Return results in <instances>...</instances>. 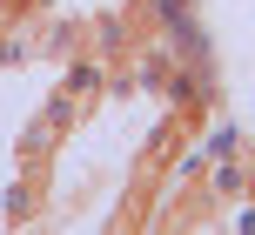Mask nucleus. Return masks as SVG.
Here are the masks:
<instances>
[{
  "mask_svg": "<svg viewBox=\"0 0 255 235\" xmlns=\"http://www.w3.org/2000/svg\"><path fill=\"white\" fill-rule=\"evenodd\" d=\"M242 182H249L242 168H222V175H215V195H235V188H242Z\"/></svg>",
  "mask_w": 255,
  "mask_h": 235,
  "instance_id": "obj_1",
  "label": "nucleus"
}]
</instances>
